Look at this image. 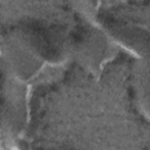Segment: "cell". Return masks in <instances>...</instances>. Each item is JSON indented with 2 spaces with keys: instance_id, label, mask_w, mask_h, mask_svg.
Returning <instances> with one entry per match:
<instances>
[{
  "instance_id": "cell-1",
  "label": "cell",
  "mask_w": 150,
  "mask_h": 150,
  "mask_svg": "<svg viewBox=\"0 0 150 150\" xmlns=\"http://www.w3.org/2000/svg\"><path fill=\"white\" fill-rule=\"evenodd\" d=\"M15 27L43 62L60 64L68 55L69 40L55 26L29 20L22 21Z\"/></svg>"
},
{
  "instance_id": "cell-2",
  "label": "cell",
  "mask_w": 150,
  "mask_h": 150,
  "mask_svg": "<svg viewBox=\"0 0 150 150\" xmlns=\"http://www.w3.org/2000/svg\"><path fill=\"white\" fill-rule=\"evenodd\" d=\"M0 55L7 70L20 81L32 79L45 63L15 27L0 40Z\"/></svg>"
},
{
  "instance_id": "cell-3",
  "label": "cell",
  "mask_w": 150,
  "mask_h": 150,
  "mask_svg": "<svg viewBox=\"0 0 150 150\" xmlns=\"http://www.w3.org/2000/svg\"><path fill=\"white\" fill-rule=\"evenodd\" d=\"M69 52L81 66L97 70L109 55V42L107 35L98 28L80 27L69 39Z\"/></svg>"
},
{
  "instance_id": "cell-4",
  "label": "cell",
  "mask_w": 150,
  "mask_h": 150,
  "mask_svg": "<svg viewBox=\"0 0 150 150\" xmlns=\"http://www.w3.org/2000/svg\"><path fill=\"white\" fill-rule=\"evenodd\" d=\"M98 22L102 32L109 35L117 43L131 50L138 56H144L148 53V30L134 26L111 15L101 14Z\"/></svg>"
},
{
  "instance_id": "cell-5",
  "label": "cell",
  "mask_w": 150,
  "mask_h": 150,
  "mask_svg": "<svg viewBox=\"0 0 150 150\" xmlns=\"http://www.w3.org/2000/svg\"><path fill=\"white\" fill-rule=\"evenodd\" d=\"M45 150H52V149H45Z\"/></svg>"
}]
</instances>
